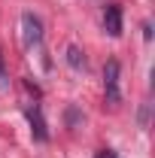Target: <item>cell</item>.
<instances>
[{
	"label": "cell",
	"mask_w": 155,
	"mask_h": 158,
	"mask_svg": "<svg viewBox=\"0 0 155 158\" xmlns=\"http://www.w3.org/2000/svg\"><path fill=\"white\" fill-rule=\"evenodd\" d=\"M103 94H107V103L110 106H116L119 103V61H107V67H103Z\"/></svg>",
	"instance_id": "1"
},
{
	"label": "cell",
	"mask_w": 155,
	"mask_h": 158,
	"mask_svg": "<svg viewBox=\"0 0 155 158\" xmlns=\"http://www.w3.org/2000/svg\"><path fill=\"white\" fill-rule=\"evenodd\" d=\"M21 31H24V43L27 46H40L43 43V21L34 12H24L21 15Z\"/></svg>",
	"instance_id": "2"
},
{
	"label": "cell",
	"mask_w": 155,
	"mask_h": 158,
	"mask_svg": "<svg viewBox=\"0 0 155 158\" xmlns=\"http://www.w3.org/2000/svg\"><path fill=\"white\" fill-rule=\"evenodd\" d=\"M103 31H107L110 37H119V34H122V6H119V3H110V6L103 9Z\"/></svg>",
	"instance_id": "4"
},
{
	"label": "cell",
	"mask_w": 155,
	"mask_h": 158,
	"mask_svg": "<svg viewBox=\"0 0 155 158\" xmlns=\"http://www.w3.org/2000/svg\"><path fill=\"white\" fill-rule=\"evenodd\" d=\"M24 116H27V122H31V134H34V140H37V143H46V140H49V131H46V122H43L40 106H27Z\"/></svg>",
	"instance_id": "3"
},
{
	"label": "cell",
	"mask_w": 155,
	"mask_h": 158,
	"mask_svg": "<svg viewBox=\"0 0 155 158\" xmlns=\"http://www.w3.org/2000/svg\"><path fill=\"white\" fill-rule=\"evenodd\" d=\"M67 61H70V67L85 70V55H82V49H79V46H67Z\"/></svg>",
	"instance_id": "5"
},
{
	"label": "cell",
	"mask_w": 155,
	"mask_h": 158,
	"mask_svg": "<svg viewBox=\"0 0 155 158\" xmlns=\"http://www.w3.org/2000/svg\"><path fill=\"white\" fill-rule=\"evenodd\" d=\"M97 158H116V155H113V152H100Z\"/></svg>",
	"instance_id": "7"
},
{
	"label": "cell",
	"mask_w": 155,
	"mask_h": 158,
	"mask_svg": "<svg viewBox=\"0 0 155 158\" xmlns=\"http://www.w3.org/2000/svg\"><path fill=\"white\" fill-rule=\"evenodd\" d=\"M6 85V67H3V55H0V88Z\"/></svg>",
	"instance_id": "6"
}]
</instances>
